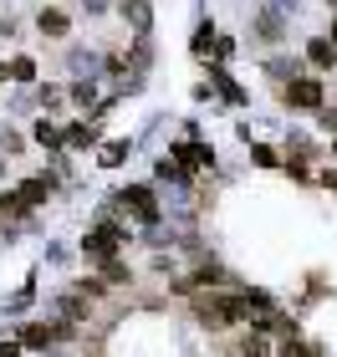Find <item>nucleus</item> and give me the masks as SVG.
<instances>
[{
	"label": "nucleus",
	"mask_w": 337,
	"mask_h": 357,
	"mask_svg": "<svg viewBox=\"0 0 337 357\" xmlns=\"http://www.w3.org/2000/svg\"><path fill=\"white\" fill-rule=\"evenodd\" d=\"M52 189H57V178H26L15 194H21L26 209H31V204H46V199H52Z\"/></svg>",
	"instance_id": "7ed1b4c3"
},
{
	"label": "nucleus",
	"mask_w": 337,
	"mask_h": 357,
	"mask_svg": "<svg viewBox=\"0 0 337 357\" xmlns=\"http://www.w3.org/2000/svg\"><path fill=\"white\" fill-rule=\"evenodd\" d=\"M307 56L317 61V67H332V41H322V36H317V41L307 46Z\"/></svg>",
	"instance_id": "0eeeda50"
},
{
	"label": "nucleus",
	"mask_w": 337,
	"mask_h": 357,
	"mask_svg": "<svg viewBox=\"0 0 337 357\" xmlns=\"http://www.w3.org/2000/svg\"><path fill=\"white\" fill-rule=\"evenodd\" d=\"M0 77H10V72H6V67H0Z\"/></svg>",
	"instance_id": "dca6fc26"
},
{
	"label": "nucleus",
	"mask_w": 337,
	"mask_h": 357,
	"mask_svg": "<svg viewBox=\"0 0 337 357\" xmlns=\"http://www.w3.org/2000/svg\"><path fill=\"white\" fill-rule=\"evenodd\" d=\"M174 153H179L184 169H204L210 164V149H200V143H184V149H174Z\"/></svg>",
	"instance_id": "20e7f679"
},
{
	"label": "nucleus",
	"mask_w": 337,
	"mask_h": 357,
	"mask_svg": "<svg viewBox=\"0 0 337 357\" xmlns=\"http://www.w3.org/2000/svg\"><path fill=\"white\" fill-rule=\"evenodd\" d=\"M123 158H128V143H107V149H103V164H107V169H118Z\"/></svg>",
	"instance_id": "9d476101"
},
{
	"label": "nucleus",
	"mask_w": 337,
	"mask_h": 357,
	"mask_svg": "<svg viewBox=\"0 0 337 357\" xmlns=\"http://www.w3.org/2000/svg\"><path fill=\"white\" fill-rule=\"evenodd\" d=\"M281 357H317V347H307V342H292V337H286V342H281Z\"/></svg>",
	"instance_id": "9b49d317"
},
{
	"label": "nucleus",
	"mask_w": 337,
	"mask_h": 357,
	"mask_svg": "<svg viewBox=\"0 0 337 357\" xmlns=\"http://www.w3.org/2000/svg\"><path fill=\"white\" fill-rule=\"evenodd\" d=\"M0 357H21V347H15V342H0Z\"/></svg>",
	"instance_id": "2eb2a0df"
},
{
	"label": "nucleus",
	"mask_w": 337,
	"mask_h": 357,
	"mask_svg": "<svg viewBox=\"0 0 337 357\" xmlns=\"http://www.w3.org/2000/svg\"><path fill=\"white\" fill-rule=\"evenodd\" d=\"M327 6H332V10H337V0H327Z\"/></svg>",
	"instance_id": "f3484780"
},
{
	"label": "nucleus",
	"mask_w": 337,
	"mask_h": 357,
	"mask_svg": "<svg viewBox=\"0 0 337 357\" xmlns=\"http://www.w3.org/2000/svg\"><path fill=\"white\" fill-rule=\"evenodd\" d=\"M92 138H98V128H87V123H72V128H67V143H72V149H87Z\"/></svg>",
	"instance_id": "423d86ee"
},
{
	"label": "nucleus",
	"mask_w": 337,
	"mask_h": 357,
	"mask_svg": "<svg viewBox=\"0 0 337 357\" xmlns=\"http://www.w3.org/2000/svg\"><path fill=\"white\" fill-rule=\"evenodd\" d=\"M36 26L46 31V36H67V15H61V10H41Z\"/></svg>",
	"instance_id": "39448f33"
},
{
	"label": "nucleus",
	"mask_w": 337,
	"mask_h": 357,
	"mask_svg": "<svg viewBox=\"0 0 337 357\" xmlns=\"http://www.w3.org/2000/svg\"><path fill=\"white\" fill-rule=\"evenodd\" d=\"M286 102H292V107H322V87H317L312 77H301V82L286 87Z\"/></svg>",
	"instance_id": "f03ea898"
},
{
	"label": "nucleus",
	"mask_w": 337,
	"mask_h": 357,
	"mask_svg": "<svg viewBox=\"0 0 337 357\" xmlns=\"http://www.w3.org/2000/svg\"><path fill=\"white\" fill-rule=\"evenodd\" d=\"M10 77H15V82H31V77H36V67H31L26 56H15V61H10Z\"/></svg>",
	"instance_id": "f8f14e48"
},
{
	"label": "nucleus",
	"mask_w": 337,
	"mask_h": 357,
	"mask_svg": "<svg viewBox=\"0 0 337 357\" xmlns=\"http://www.w3.org/2000/svg\"><path fill=\"white\" fill-rule=\"evenodd\" d=\"M123 204L133 209V215H138L143 225H153V220H158V199H153V194L143 189V184H138V189H123Z\"/></svg>",
	"instance_id": "f257e3e1"
},
{
	"label": "nucleus",
	"mask_w": 337,
	"mask_h": 357,
	"mask_svg": "<svg viewBox=\"0 0 337 357\" xmlns=\"http://www.w3.org/2000/svg\"><path fill=\"white\" fill-rule=\"evenodd\" d=\"M250 153H255V164H266V169H276V149H266V143H255V149H250Z\"/></svg>",
	"instance_id": "ddd939ff"
},
{
	"label": "nucleus",
	"mask_w": 337,
	"mask_h": 357,
	"mask_svg": "<svg viewBox=\"0 0 337 357\" xmlns=\"http://www.w3.org/2000/svg\"><path fill=\"white\" fill-rule=\"evenodd\" d=\"M123 10H128V21H133L138 31H149V6H143V0H128Z\"/></svg>",
	"instance_id": "6e6552de"
},
{
	"label": "nucleus",
	"mask_w": 337,
	"mask_h": 357,
	"mask_svg": "<svg viewBox=\"0 0 337 357\" xmlns=\"http://www.w3.org/2000/svg\"><path fill=\"white\" fill-rule=\"evenodd\" d=\"M240 352H246V357H261V352H266V342H261V337H255V332H250V337H246V342H240Z\"/></svg>",
	"instance_id": "4468645a"
},
{
	"label": "nucleus",
	"mask_w": 337,
	"mask_h": 357,
	"mask_svg": "<svg viewBox=\"0 0 337 357\" xmlns=\"http://www.w3.org/2000/svg\"><path fill=\"white\" fill-rule=\"evenodd\" d=\"M36 138L46 143V149H61V143H67V138H61V133H57L52 123H36Z\"/></svg>",
	"instance_id": "1a4fd4ad"
}]
</instances>
